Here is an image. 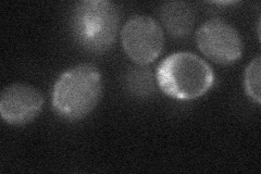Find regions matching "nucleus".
I'll return each mask as SVG.
<instances>
[{
  "label": "nucleus",
  "instance_id": "f257e3e1",
  "mask_svg": "<svg viewBox=\"0 0 261 174\" xmlns=\"http://www.w3.org/2000/svg\"><path fill=\"white\" fill-rule=\"evenodd\" d=\"M101 74L93 64H79L64 71L56 81L51 103L54 111L68 121L84 119L100 101Z\"/></svg>",
  "mask_w": 261,
  "mask_h": 174
},
{
  "label": "nucleus",
  "instance_id": "f03ea898",
  "mask_svg": "<svg viewBox=\"0 0 261 174\" xmlns=\"http://www.w3.org/2000/svg\"><path fill=\"white\" fill-rule=\"evenodd\" d=\"M156 80L163 94L178 101H192L203 96L212 87L215 73L199 56L179 52L160 62Z\"/></svg>",
  "mask_w": 261,
  "mask_h": 174
},
{
  "label": "nucleus",
  "instance_id": "7ed1b4c3",
  "mask_svg": "<svg viewBox=\"0 0 261 174\" xmlns=\"http://www.w3.org/2000/svg\"><path fill=\"white\" fill-rule=\"evenodd\" d=\"M120 11L107 0H84L75 4L71 15L73 36L85 51L100 55L116 43Z\"/></svg>",
  "mask_w": 261,
  "mask_h": 174
},
{
  "label": "nucleus",
  "instance_id": "20e7f679",
  "mask_svg": "<svg viewBox=\"0 0 261 174\" xmlns=\"http://www.w3.org/2000/svg\"><path fill=\"white\" fill-rule=\"evenodd\" d=\"M121 41L130 60L138 65H147L161 55L165 34L160 24L151 16L134 15L122 29Z\"/></svg>",
  "mask_w": 261,
  "mask_h": 174
},
{
  "label": "nucleus",
  "instance_id": "39448f33",
  "mask_svg": "<svg viewBox=\"0 0 261 174\" xmlns=\"http://www.w3.org/2000/svg\"><path fill=\"white\" fill-rule=\"evenodd\" d=\"M196 44L203 56L219 64H232L242 57L243 44L239 32L220 19L201 24L196 32Z\"/></svg>",
  "mask_w": 261,
  "mask_h": 174
},
{
  "label": "nucleus",
  "instance_id": "423d86ee",
  "mask_svg": "<svg viewBox=\"0 0 261 174\" xmlns=\"http://www.w3.org/2000/svg\"><path fill=\"white\" fill-rule=\"evenodd\" d=\"M44 106L42 93L33 85L14 83L5 87L0 96V114L11 126H24L40 113Z\"/></svg>",
  "mask_w": 261,
  "mask_h": 174
},
{
  "label": "nucleus",
  "instance_id": "0eeeda50",
  "mask_svg": "<svg viewBox=\"0 0 261 174\" xmlns=\"http://www.w3.org/2000/svg\"><path fill=\"white\" fill-rule=\"evenodd\" d=\"M160 21L163 28L174 38L189 36L196 21L193 7L183 2H170L163 4L159 10Z\"/></svg>",
  "mask_w": 261,
  "mask_h": 174
},
{
  "label": "nucleus",
  "instance_id": "6e6552de",
  "mask_svg": "<svg viewBox=\"0 0 261 174\" xmlns=\"http://www.w3.org/2000/svg\"><path fill=\"white\" fill-rule=\"evenodd\" d=\"M156 81V76H153L149 69L144 68V65H140L127 72L125 85L132 95L146 98L154 92Z\"/></svg>",
  "mask_w": 261,
  "mask_h": 174
},
{
  "label": "nucleus",
  "instance_id": "1a4fd4ad",
  "mask_svg": "<svg viewBox=\"0 0 261 174\" xmlns=\"http://www.w3.org/2000/svg\"><path fill=\"white\" fill-rule=\"evenodd\" d=\"M260 71H261V58L260 56L252 59L245 70L244 85L247 96L255 102L257 105L260 104Z\"/></svg>",
  "mask_w": 261,
  "mask_h": 174
},
{
  "label": "nucleus",
  "instance_id": "9d476101",
  "mask_svg": "<svg viewBox=\"0 0 261 174\" xmlns=\"http://www.w3.org/2000/svg\"><path fill=\"white\" fill-rule=\"evenodd\" d=\"M217 5H232V4H235L234 2H218V3H215Z\"/></svg>",
  "mask_w": 261,
  "mask_h": 174
}]
</instances>
